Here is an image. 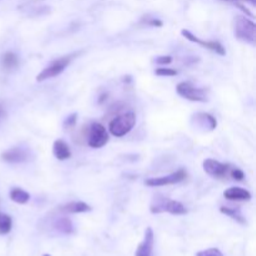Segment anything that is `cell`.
Returning <instances> with one entry per match:
<instances>
[{
  "label": "cell",
  "mask_w": 256,
  "mask_h": 256,
  "mask_svg": "<svg viewBox=\"0 0 256 256\" xmlns=\"http://www.w3.org/2000/svg\"><path fill=\"white\" fill-rule=\"evenodd\" d=\"M234 35L238 40L255 45L256 25L252 20L245 16H236L234 20Z\"/></svg>",
  "instance_id": "1"
},
{
  "label": "cell",
  "mask_w": 256,
  "mask_h": 256,
  "mask_svg": "<svg viewBox=\"0 0 256 256\" xmlns=\"http://www.w3.org/2000/svg\"><path fill=\"white\" fill-rule=\"evenodd\" d=\"M136 124V115L134 112H126L124 115L114 118L109 124V132L116 138H122L129 134Z\"/></svg>",
  "instance_id": "2"
},
{
  "label": "cell",
  "mask_w": 256,
  "mask_h": 256,
  "mask_svg": "<svg viewBox=\"0 0 256 256\" xmlns=\"http://www.w3.org/2000/svg\"><path fill=\"white\" fill-rule=\"evenodd\" d=\"M150 212L152 214H162V212H169L172 215H186L188 209L176 200H170L166 198H156L152 204Z\"/></svg>",
  "instance_id": "3"
},
{
  "label": "cell",
  "mask_w": 256,
  "mask_h": 256,
  "mask_svg": "<svg viewBox=\"0 0 256 256\" xmlns=\"http://www.w3.org/2000/svg\"><path fill=\"white\" fill-rule=\"evenodd\" d=\"M76 54H72V55H66V56H62L60 59L54 60L52 62H50L42 72L36 76V82H42L48 79H52V78L59 76L60 74L64 72V70L66 69L68 66L70 65L72 60L74 59V56Z\"/></svg>",
  "instance_id": "4"
},
{
  "label": "cell",
  "mask_w": 256,
  "mask_h": 256,
  "mask_svg": "<svg viewBox=\"0 0 256 256\" xmlns=\"http://www.w3.org/2000/svg\"><path fill=\"white\" fill-rule=\"evenodd\" d=\"M178 94L184 99L194 102H208V92L205 89L194 86L192 82H182L176 86Z\"/></svg>",
  "instance_id": "5"
},
{
  "label": "cell",
  "mask_w": 256,
  "mask_h": 256,
  "mask_svg": "<svg viewBox=\"0 0 256 256\" xmlns=\"http://www.w3.org/2000/svg\"><path fill=\"white\" fill-rule=\"evenodd\" d=\"M108 142H109V134L106 132V128L102 124H92L89 140H88L89 146L92 149H102L108 144Z\"/></svg>",
  "instance_id": "6"
},
{
  "label": "cell",
  "mask_w": 256,
  "mask_h": 256,
  "mask_svg": "<svg viewBox=\"0 0 256 256\" xmlns=\"http://www.w3.org/2000/svg\"><path fill=\"white\" fill-rule=\"evenodd\" d=\"M188 178V172L185 170H179V172H174L172 175H166V176L162 178H152V179H148L145 184L150 188H160L166 186V185H176L179 182H184Z\"/></svg>",
  "instance_id": "7"
},
{
  "label": "cell",
  "mask_w": 256,
  "mask_h": 256,
  "mask_svg": "<svg viewBox=\"0 0 256 256\" xmlns=\"http://www.w3.org/2000/svg\"><path fill=\"white\" fill-rule=\"evenodd\" d=\"M182 34L185 39L189 40V42H195V44H199L200 46H202L204 49H208L210 50V52H216L218 55H222V56L226 55V50H225V48L222 46L219 42H205V40H202L198 36H195L192 32H189V30L186 29L182 30Z\"/></svg>",
  "instance_id": "8"
},
{
  "label": "cell",
  "mask_w": 256,
  "mask_h": 256,
  "mask_svg": "<svg viewBox=\"0 0 256 256\" xmlns=\"http://www.w3.org/2000/svg\"><path fill=\"white\" fill-rule=\"evenodd\" d=\"M204 166V172H206L208 175L214 178H225L229 172V165L222 164V162H216V160L212 159H206L202 164Z\"/></svg>",
  "instance_id": "9"
},
{
  "label": "cell",
  "mask_w": 256,
  "mask_h": 256,
  "mask_svg": "<svg viewBox=\"0 0 256 256\" xmlns=\"http://www.w3.org/2000/svg\"><path fill=\"white\" fill-rule=\"evenodd\" d=\"M154 245H155V235L152 232V228H148L146 232H145L144 240H142V244L138 248L135 256H152L154 252Z\"/></svg>",
  "instance_id": "10"
},
{
  "label": "cell",
  "mask_w": 256,
  "mask_h": 256,
  "mask_svg": "<svg viewBox=\"0 0 256 256\" xmlns=\"http://www.w3.org/2000/svg\"><path fill=\"white\" fill-rule=\"evenodd\" d=\"M2 160L9 164H22V162H28L29 159V152H26L25 149L22 148H12L9 149L8 152H5L2 155Z\"/></svg>",
  "instance_id": "11"
},
{
  "label": "cell",
  "mask_w": 256,
  "mask_h": 256,
  "mask_svg": "<svg viewBox=\"0 0 256 256\" xmlns=\"http://www.w3.org/2000/svg\"><path fill=\"white\" fill-rule=\"evenodd\" d=\"M192 120L196 122L198 126L202 128L204 130H209V132H212L218 126L216 119L212 115L206 114V112H198L196 115L192 116Z\"/></svg>",
  "instance_id": "12"
},
{
  "label": "cell",
  "mask_w": 256,
  "mask_h": 256,
  "mask_svg": "<svg viewBox=\"0 0 256 256\" xmlns=\"http://www.w3.org/2000/svg\"><path fill=\"white\" fill-rule=\"evenodd\" d=\"M224 196L230 202H249L252 200V192L242 188H230L224 192Z\"/></svg>",
  "instance_id": "13"
},
{
  "label": "cell",
  "mask_w": 256,
  "mask_h": 256,
  "mask_svg": "<svg viewBox=\"0 0 256 256\" xmlns=\"http://www.w3.org/2000/svg\"><path fill=\"white\" fill-rule=\"evenodd\" d=\"M59 212H64V214H82V212H92V206H89L86 202H72L60 206Z\"/></svg>",
  "instance_id": "14"
},
{
  "label": "cell",
  "mask_w": 256,
  "mask_h": 256,
  "mask_svg": "<svg viewBox=\"0 0 256 256\" xmlns=\"http://www.w3.org/2000/svg\"><path fill=\"white\" fill-rule=\"evenodd\" d=\"M52 154L60 162H64L72 158V152H70V148L64 140H56L52 145Z\"/></svg>",
  "instance_id": "15"
},
{
  "label": "cell",
  "mask_w": 256,
  "mask_h": 256,
  "mask_svg": "<svg viewBox=\"0 0 256 256\" xmlns=\"http://www.w3.org/2000/svg\"><path fill=\"white\" fill-rule=\"evenodd\" d=\"M54 226L58 232L64 235H70L74 232V225H72V220L68 219V218H60V219H58L55 222Z\"/></svg>",
  "instance_id": "16"
},
{
  "label": "cell",
  "mask_w": 256,
  "mask_h": 256,
  "mask_svg": "<svg viewBox=\"0 0 256 256\" xmlns=\"http://www.w3.org/2000/svg\"><path fill=\"white\" fill-rule=\"evenodd\" d=\"M10 199L14 202H16V204L25 205L26 202H29L30 194L25 192V190L20 189V188H14V189L10 192Z\"/></svg>",
  "instance_id": "17"
},
{
  "label": "cell",
  "mask_w": 256,
  "mask_h": 256,
  "mask_svg": "<svg viewBox=\"0 0 256 256\" xmlns=\"http://www.w3.org/2000/svg\"><path fill=\"white\" fill-rule=\"evenodd\" d=\"M220 212H222L224 215H228V216H230L232 219H234L235 222H240V224H242V225L246 224V220H245V218L242 216V212H240V210L222 206V208H220Z\"/></svg>",
  "instance_id": "18"
},
{
  "label": "cell",
  "mask_w": 256,
  "mask_h": 256,
  "mask_svg": "<svg viewBox=\"0 0 256 256\" xmlns=\"http://www.w3.org/2000/svg\"><path fill=\"white\" fill-rule=\"evenodd\" d=\"M12 229V219L6 214L0 212V235H8Z\"/></svg>",
  "instance_id": "19"
},
{
  "label": "cell",
  "mask_w": 256,
  "mask_h": 256,
  "mask_svg": "<svg viewBox=\"0 0 256 256\" xmlns=\"http://www.w3.org/2000/svg\"><path fill=\"white\" fill-rule=\"evenodd\" d=\"M222 2H230V4L235 5V6L239 8L242 12H244L245 14L248 15V16L250 18H254V14H252V12H250L249 9H248L246 6H245V2H249V4H252V6H255L256 5V0H222Z\"/></svg>",
  "instance_id": "20"
},
{
  "label": "cell",
  "mask_w": 256,
  "mask_h": 256,
  "mask_svg": "<svg viewBox=\"0 0 256 256\" xmlns=\"http://www.w3.org/2000/svg\"><path fill=\"white\" fill-rule=\"evenodd\" d=\"M18 65H19V59H18V56L14 52H6V54H4V56H2V66L5 69H14Z\"/></svg>",
  "instance_id": "21"
},
{
  "label": "cell",
  "mask_w": 256,
  "mask_h": 256,
  "mask_svg": "<svg viewBox=\"0 0 256 256\" xmlns=\"http://www.w3.org/2000/svg\"><path fill=\"white\" fill-rule=\"evenodd\" d=\"M155 74H156L158 76L172 78V76H176L178 72L174 69H170V68H159V69L155 70Z\"/></svg>",
  "instance_id": "22"
},
{
  "label": "cell",
  "mask_w": 256,
  "mask_h": 256,
  "mask_svg": "<svg viewBox=\"0 0 256 256\" xmlns=\"http://www.w3.org/2000/svg\"><path fill=\"white\" fill-rule=\"evenodd\" d=\"M196 256H224L222 252L219 249H208V250H202V252H199L196 254Z\"/></svg>",
  "instance_id": "23"
},
{
  "label": "cell",
  "mask_w": 256,
  "mask_h": 256,
  "mask_svg": "<svg viewBox=\"0 0 256 256\" xmlns=\"http://www.w3.org/2000/svg\"><path fill=\"white\" fill-rule=\"evenodd\" d=\"M230 175H232V179L238 180V182H242V180H244V178H245L244 172H242V170H240V169H234L232 172H230Z\"/></svg>",
  "instance_id": "24"
},
{
  "label": "cell",
  "mask_w": 256,
  "mask_h": 256,
  "mask_svg": "<svg viewBox=\"0 0 256 256\" xmlns=\"http://www.w3.org/2000/svg\"><path fill=\"white\" fill-rule=\"evenodd\" d=\"M155 62L158 65H169L172 62V56H158L155 59Z\"/></svg>",
  "instance_id": "25"
},
{
  "label": "cell",
  "mask_w": 256,
  "mask_h": 256,
  "mask_svg": "<svg viewBox=\"0 0 256 256\" xmlns=\"http://www.w3.org/2000/svg\"><path fill=\"white\" fill-rule=\"evenodd\" d=\"M76 120H78L76 114L70 115V116L66 118V120H65V128H74L75 124H76Z\"/></svg>",
  "instance_id": "26"
},
{
  "label": "cell",
  "mask_w": 256,
  "mask_h": 256,
  "mask_svg": "<svg viewBox=\"0 0 256 256\" xmlns=\"http://www.w3.org/2000/svg\"><path fill=\"white\" fill-rule=\"evenodd\" d=\"M146 24L150 25V26H155V28L162 26V22L159 19H152V20H149V22H146Z\"/></svg>",
  "instance_id": "27"
},
{
  "label": "cell",
  "mask_w": 256,
  "mask_h": 256,
  "mask_svg": "<svg viewBox=\"0 0 256 256\" xmlns=\"http://www.w3.org/2000/svg\"><path fill=\"white\" fill-rule=\"evenodd\" d=\"M5 115V112H4V108H2V104H0V119H2V116Z\"/></svg>",
  "instance_id": "28"
},
{
  "label": "cell",
  "mask_w": 256,
  "mask_h": 256,
  "mask_svg": "<svg viewBox=\"0 0 256 256\" xmlns=\"http://www.w3.org/2000/svg\"><path fill=\"white\" fill-rule=\"evenodd\" d=\"M44 256H50V255H44Z\"/></svg>",
  "instance_id": "29"
}]
</instances>
